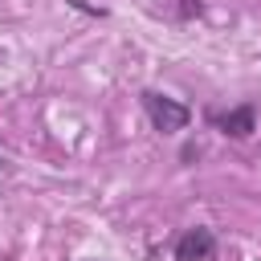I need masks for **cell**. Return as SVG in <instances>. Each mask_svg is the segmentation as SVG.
Segmentation results:
<instances>
[{
	"label": "cell",
	"instance_id": "obj_2",
	"mask_svg": "<svg viewBox=\"0 0 261 261\" xmlns=\"http://www.w3.org/2000/svg\"><path fill=\"white\" fill-rule=\"evenodd\" d=\"M216 253V232L212 228H188L179 241H175V261H208Z\"/></svg>",
	"mask_w": 261,
	"mask_h": 261
},
{
	"label": "cell",
	"instance_id": "obj_4",
	"mask_svg": "<svg viewBox=\"0 0 261 261\" xmlns=\"http://www.w3.org/2000/svg\"><path fill=\"white\" fill-rule=\"evenodd\" d=\"M179 16H200V0H184L179 4Z\"/></svg>",
	"mask_w": 261,
	"mask_h": 261
},
{
	"label": "cell",
	"instance_id": "obj_5",
	"mask_svg": "<svg viewBox=\"0 0 261 261\" xmlns=\"http://www.w3.org/2000/svg\"><path fill=\"white\" fill-rule=\"evenodd\" d=\"M0 167H4V159H0Z\"/></svg>",
	"mask_w": 261,
	"mask_h": 261
},
{
	"label": "cell",
	"instance_id": "obj_1",
	"mask_svg": "<svg viewBox=\"0 0 261 261\" xmlns=\"http://www.w3.org/2000/svg\"><path fill=\"white\" fill-rule=\"evenodd\" d=\"M143 110H147L151 126L163 130V135L184 130V126L192 122V110H188L184 102H175V98H167V94H155V90H143Z\"/></svg>",
	"mask_w": 261,
	"mask_h": 261
},
{
	"label": "cell",
	"instance_id": "obj_3",
	"mask_svg": "<svg viewBox=\"0 0 261 261\" xmlns=\"http://www.w3.org/2000/svg\"><path fill=\"white\" fill-rule=\"evenodd\" d=\"M212 126L224 130V135H232V139H245V135L257 130V110L253 106H237L228 114H212Z\"/></svg>",
	"mask_w": 261,
	"mask_h": 261
}]
</instances>
